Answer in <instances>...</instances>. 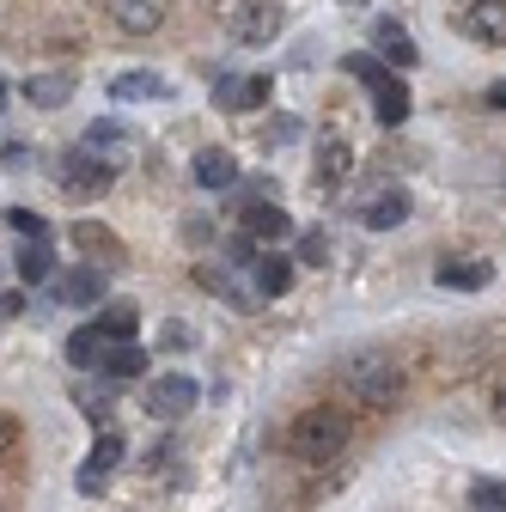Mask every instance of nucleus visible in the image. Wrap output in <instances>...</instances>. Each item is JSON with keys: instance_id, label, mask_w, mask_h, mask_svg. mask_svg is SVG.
Returning <instances> with one entry per match:
<instances>
[{"instance_id": "obj_1", "label": "nucleus", "mask_w": 506, "mask_h": 512, "mask_svg": "<svg viewBox=\"0 0 506 512\" xmlns=\"http://www.w3.org/2000/svg\"><path fill=\"white\" fill-rule=\"evenodd\" d=\"M342 384H348V397H354L360 409H397L403 391H409L403 366H397L385 348H360V354H348V360H342Z\"/></svg>"}, {"instance_id": "obj_2", "label": "nucleus", "mask_w": 506, "mask_h": 512, "mask_svg": "<svg viewBox=\"0 0 506 512\" xmlns=\"http://www.w3.org/2000/svg\"><path fill=\"white\" fill-rule=\"evenodd\" d=\"M348 415L342 409H305L293 427H287V452L299 458V464H330V458H342V445H348Z\"/></svg>"}, {"instance_id": "obj_3", "label": "nucleus", "mask_w": 506, "mask_h": 512, "mask_svg": "<svg viewBox=\"0 0 506 512\" xmlns=\"http://www.w3.org/2000/svg\"><path fill=\"white\" fill-rule=\"evenodd\" d=\"M55 171H61V196H74V202H92V196H104V189L116 183V165H104L92 147L61 153V159H55Z\"/></svg>"}, {"instance_id": "obj_4", "label": "nucleus", "mask_w": 506, "mask_h": 512, "mask_svg": "<svg viewBox=\"0 0 506 512\" xmlns=\"http://www.w3.org/2000/svg\"><path fill=\"white\" fill-rule=\"evenodd\" d=\"M196 403H202L196 372H159V378L147 384V415H153V421H177V415H189Z\"/></svg>"}, {"instance_id": "obj_5", "label": "nucleus", "mask_w": 506, "mask_h": 512, "mask_svg": "<svg viewBox=\"0 0 506 512\" xmlns=\"http://www.w3.org/2000/svg\"><path fill=\"white\" fill-rule=\"evenodd\" d=\"M458 37L476 49H506V0H470L458 13Z\"/></svg>"}, {"instance_id": "obj_6", "label": "nucleus", "mask_w": 506, "mask_h": 512, "mask_svg": "<svg viewBox=\"0 0 506 512\" xmlns=\"http://www.w3.org/2000/svg\"><path fill=\"white\" fill-rule=\"evenodd\" d=\"M281 25H287V13L275 7V0H238V13H232V37H238V43H250V49L275 43V37H281Z\"/></svg>"}, {"instance_id": "obj_7", "label": "nucleus", "mask_w": 506, "mask_h": 512, "mask_svg": "<svg viewBox=\"0 0 506 512\" xmlns=\"http://www.w3.org/2000/svg\"><path fill=\"white\" fill-rule=\"evenodd\" d=\"M104 287H110V275L98 269V263H80V269H68V275H55V305H74V311H92V305H104Z\"/></svg>"}, {"instance_id": "obj_8", "label": "nucleus", "mask_w": 506, "mask_h": 512, "mask_svg": "<svg viewBox=\"0 0 506 512\" xmlns=\"http://www.w3.org/2000/svg\"><path fill=\"white\" fill-rule=\"evenodd\" d=\"M116 464H122V433H104V439H92V452H86V464H80L74 488H80V494H104Z\"/></svg>"}, {"instance_id": "obj_9", "label": "nucleus", "mask_w": 506, "mask_h": 512, "mask_svg": "<svg viewBox=\"0 0 506 512\" xmlns=\"http://www.w3.org/2000/svg\"><path fill=\"white\" fill-rule=\"evenodd\" d=\"M372 55L385 61V68H415V61H421L415 37H409L397 19H378V25H372Z\"/></svg>"}, {"instance_id": "obj_10", "label": "nucleus", "mask_w": 506, "mask_h": 512, "mask_svg": "<svg viewBox=\"0 0 506 512\" xmlns=\"http://www.w3.org/2000/svg\"><path fill=\"white\" fill-rule=\"evenodd\" d=\"M110 19L122 37H153L165 25V0H110Z\"/></svg>"}, {"instance_id": "obj_11", "label": "nucleus", "mask_w": 506, "mask_h": 512, "mask_svg": "<svg viewBox=\"0 0 506 512\" xmlns=\"http://www.w3.org/2000/svg\"><path fill=\"white\" fill-rule=\"evenodd\" d=\"M269 92H275L269 74H244V80H220V86H214V104H220V110H263Z\"/></svg>"}, {"instance_id": "obj_12", "label": "nucleus", "mask_w": 506, "mask_h": 512, "mask_svg": "<svg viewBox=\"0 0 506 512\" xmlns=\"http://www.w3.org/2000/svg\"><path fill=\"white\" fill-rule=\"evenodd\" d=\"M433 281L452 287V293H482V287L494 281V263H488V256H452V263H439Z\"/></svg>"}, {"instance_id": "obj_13", "label": "nucleus", "mask_w": 506, "mask_h": 512, "mask_svg": "<svg viewBox=\"0 0 506 512\" xmlns=\"http://www.w3.org/2000/svg\"><path fill=\"white\" fill-rule=\"evenodd\" d=\"M110 98H116V104L171 98V80H165V74H153V68H129V74H116V80H110Z\"/></svg>"}, {"instance_id": "obj_14", "label": "nucleus", "mask_w": 506, "mask_h": 512, "mask_svg": "<svg viewBox=\"0 0 506 512\" xmlns=\"http://www.w3.org/2000/svg\"><path fill=\"white\" fill-rule=\"evenodd\" d=\"M250 269H257V281H250V287H257L263 299H281V293H293V281H299V263H293V256H257Z\"/></svg>"}, {"instance_id": "obj_15", "label": "nucleus", "mask_w": 506, "mask_h": 512, "mask_svg": "<svg viewBox=\"0 0 506 512\" xmlns=\"http://www.w3.org/2000/svg\"><path fill=\"white\" fill-rule=\"evenodd\" d=\"M80 147H92V153H98L104 165H116V171L129 165V135H122V122H110V116L86 128V141H80Z\"/></svg>"}, {"instance_id": "obj_16", "label": "nucleus", "mask_w": 506, "mask_h": 512, "mask_svg": "<svg viewBox=\"0 0 506 512\" xmlns=\"http://www.w3.org/2000/svg\"><path fill=\"white\" fill-rule=\"evenodd\" d=\"M189 177H196L202 189H226V183L238 177V159H232L226 147H202L196 159H189Z\"/></svg>"}, {"instance_id": "obj_17", "label": "nucleus", "mask_w": 506, "mask_h": 512, "mask_svg": "<svg viewBox=\"0 0 506 512\" xmlns=\"http://www.w3.org/2000/svg\"><path fill=\"white\" fill-rule=\"evenodd\" d=\"M13 269H19L25 287H43V281L55 275V250H49V238H25L19 256H13Z\"/></svg>"}, {"instance_id": "obj_18", "label": "nucleus", "mask_w": 506, "mask_h": 512, "mask_svg": "<svg viewBox=\"0 0 506 512\" xmlns=\"http://www.w3.org/2000/svg\"><path fill=\"white\" fill-rule=\"evenodd\" d=\"M244 232L250 238H293V214L275 202H244Z\"/></svg>"}, {"instance_id": "obj_19", "label": "nucleus", "mask_w": 506, "mask_h": 512, "mask_svg": "<svg viewBox=\"0 0 506 512\" xmlns=\"http://www.w3.org/2000/svg\"><path fill=\"white\" fill-rule=\"evenodd\" d=\"M409 214H415L409 189H385V196H372V208H366V226H372V232H397Z\"/></svg>"}, {"instance_id": "obj_20", "label": "nucleus", "mask_w": 506, "mask_h": 512, "mask_svg": "<svg viewBox=\"0 0 506 512\" xmlns=\"http://www.w3.org/2000/svg\"><path fill=\"white\" fill-rule=\"evenodd\" d=\"M135 330H141V311H135L129 299L98 305V336H104V342H135Z\"/></svg>"}, {"instance_id": "obj_21", "label": "nucleus", "mask_w": 506, "mask_h": 512, "mask_svg": "<svg viewBox=\"0 0 506 512\" xmlns=\"http://www.w3.org/2000/svg\"><path fill=\"white\" fill-rule=\"evenodd\" d=\"M25 98H31L37 110H61V104L74 98V74H61V68H55V74H31V80H25Z\"/></svg>"}, {"instance_id": "obj_22", "label": "nucleus", "mask_w": 506, "mask_h": 512, "mask_svg": "<svg viewBox=\"0 0 506 512\" xmlns=\"http://www.w3.org/2000/svg\"><path fill=\"white\" fill-rule=\"evenodd\" d=\"M354 171V147L342 135H318V183H342Z\"/></svg>"}, {"instance_id": "obj_23", "label": "nucleus", "mask_w": 506, "mask_h": 512, "mask_svg": "<svg viewBox=\"0 0 506 512\" xmlns=\"http://www.w3.org/2000/svg\"><path fill=\"white\" fill-rule=\"evenodd\" d=\"M372 110H378V122H385V128H397V122L409 116V86L385 74V80L372 86Z\"/></svg>"}, {"instance_id": "obj_24", "label": "nucleus", "mask_w": 506, "mask_h": 512, "mask_svg": "<svg viewBox=\"0 0 506 512\" xmlns=\"http://www.w3.org/2000/svg\"><path fill=\"white\" fill-rule=\"evenodd\" d=\"M98 366L110 378H135V372H147V354L135 342H110V348H98Z\"/></svg>"}, {"instance_id": "obj_25", "label": "nucleus", "mask_w": 506, "mask_h": 512, "mask_svg": "<svg viewBox=\"0 0 506 512\" xmlns=\"http://www.w3.org/2000/svg\"><path fill=\"white\" fill-rule=\"evenodd\" d=\"M74 238H80V250H86V263H104V269H116V263H122V250H116V244H110L104 232H92V226H80Z\"/></svg>"}, {"instance_id": "obj_26", "label": "nucleus", "mask_w": 506, "mask_h": 512, "mask_svg": "<svg viewBox=\"0 0 506 512\" xmlns=\"http://www.w3.org/2000/svg\"><path fill=\"white\" fill-rule=\"evenodd\" d=\"M98 348H104L98 324H86V330H74V336H68V360H74V366H92V360H98Z\"/></svg>"}, {"instance_id": "obj_27", "label": "nucleus", "mask_w": 506, "mask_h": 512, "mask_svg": "<svg viewBox=\"0 0 506 512\" xmlns=\"http://www.w3.org/2000/svg\"><path fill=\"white\" fill-rule=\"evenodd\" d=\"M470 506H476V512H506V482H500V476L476 482V488H470Z\"/></svg>"}, {"instance_id": "obj_28", "label": "nucleus", "mask_w": 506, "mask_h": 512, "mask_svg": "<svg viewBox=\"0 0 506 512\" xmlns=\"http://www.w3.org/2000/svg\"><path fill=\"white\" fill-rule=\"evenodd\" d=\"M342 68H348V74H354L360 86H378V80H385V74H391V68H385V61H378V55H348V61H342Z\"/></svg>"}, {"instance_id": "obj_29", "label": "nucleus", "mask_w": 506, "mask_h": 512, "mask_svg": "<svg viewBox=\"0 0 506 512\" xmlns=\"http://www.w3.org/2000/svg\"><path fill=\"white\" fill-rule=\"evenodd\" d=\"M324 256H330V238H324V232H305V238H299V263H305V269H318Z\"/></svg>"}, {"instance_id": "obj_30", "label": "nucleus", "mask_w": 506, "mask_h": 512, "mask_svg": "<svg viewBox=\"0 0 506 512\" xmlns=\"http://www.w3.org/2000/svg\"><path fill=\"white\" fill-rule=\"evenodd\" d=\"M7 226H13L19 238H43V220H37L31 208H7Z\"/></svg>"}, {"instance_id": "obj_31", "label": "nucleus", "mask_w": 506, "mask_h": 512, "mask_svg": "<svg viewBox=\"0 0 506 512\" xmlns=\"http://www.w3.org/2000/svg\"><path fill=\"white\" fill-rule=\"evenodd\" d=\"M299 128H305L299 116H275V122H269V141H275V147H287V141H299Z\"/></svg>"}, {"instance_id": "obj_32", "label": "nucleus", "mask_w": 506, "mask_h": 512, "mask_svg": "<svg viewBox=\"0 0 506 512\" xmlns=\"http://www.w3.org/2000/svg\"><path fill=\"white\" fill-rule=\"evenodd\" d=\"M183 244H214V220H183Z\"/></svg>"}, {"instance_id": "obj_33", "label": "nucleus", "mask_w": 506, "mask_h": 512, "mask_svg": "<svg viewBox=\"0 0 506 512\" xmlns=\"http://www.w3.org/2000/svg\"><path fill=\"white\" fill-rule=\"evenodd\" d=\"M488 409H494V421H506V372L488 384Z\"/></svg>"}, {"instance_id": "obj_34", "label": "nucleus", "mask_w": 506, "mask_h": 512, "mask_svg": "<svg viewBox=\"0 0 506 512\" xmlns=\"http://www.w3.org/2000/svg\"><path fill=\"white\" fill-rule=\"evenodd\" d=\"M13 433H19V421H13L7 409H0V452H7V445H13Z\"/></svg>"}, {"instance_id": "obj_35", "label": "nucleus", "mask_w": 506, "mask_h": 512, "mask_svg": "<svg viewBox=\"0 0 506 512\" xmlns=\"http://www.w3.org/2000/svg\"><path fill=\"white\" fill-rule=\"evenodd\" d=\"M159 342H165V348H189V330H183V324H171V330H165Z\"/></svg>"}, {"instance_id": "obj_36", "label": "nucleus", "mask_w": 506, "mask_h": 512, "mask_svg": "<svg viewBox=\"0 0 506 512\" xmlns=\"http://www.w3.org/2000/svg\"><path fill=\"white\" fill-rule=\"evenodd\" d=\"M0 317H19V293H0Z\"/></svg>"}, {"instance_id": "obj_37", "label": "nucleus", "mask_w": 506, "mask_h": 512, "mask_svg": "<svg viewBox=\"0 0 506 512\" xmlns=\"http://www.w3.org/2000/svg\"><path fill=\"white\" fill-rule=\"evenodd\" d=\"M488 104H494V110H506V86H494V92H488Z\"/></svg>"}, {"instance_id": "obj_38", "label": "nucleus", "mask_w": 506, "mask_h": 512, "mask_svg": "<svg viewBox=\"0 0 506 512\" xmlns=\"http://www.w3.org/2000/svg\"><path fill=\"white\" fill-rule=\"evenodd\" d=\"M342 7H366V0H342Z\"/></svg>"}, {"instance_id": "obj_39", "label": "nucleus", "mask_w": 506, "mask_h": 512, "mask_svg": "<svg viewBox=\"0 0 506 512\" xmlns=\"http://www.w3.org/2000/svg\"><path fill=\"white\" fill-rule=\"evenodd\" d=\"M214 7H226V0H214Z\"/></svg>"}, {"instance_id": "obj_40", "label": "nucleus", "mask_w": 506, "mask_h": 512, "mask_svg": "<svg viewBox=\"0 0 506 512\" xmlns=\"http://www.w3.org/2000/svg\"><path fill=\"white\" fill-rule=\"evenodd\" d=\"M0 104H7V92H0Z\"/></svg>"}]
</instances>
